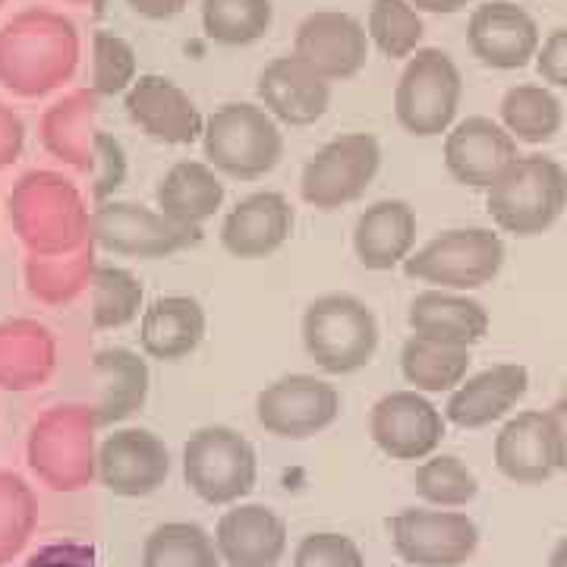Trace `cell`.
<instances>
[{"label":"cell","instance_id":"obj_36","mask_svg":"<svg viewBox=\"0 0 567 567\" xmlns=\"http://www.w3.org/2000/svg\"><path fill=\"white\" fill-rule=\"evenodd\" d=\"M369 41L391 58L404 61L420 51L423 41V17L410 0H372L369 3V20H365Z\"/></svg>","mask_w":567,"mask_h":567},{"label":"cell","instance_id":"obj_33","mask_svg":"<svg viewBox=\"0 0 567 567\" xmlns=\"http://www.w3.org/2000/svg\"><path fill=\"white\" fill-rule=\"evenodd\" d=\"M561 123H565L561 102L546 85H514L502 99V126L517 142L539 145L555 140L561 133Z\"/></svg>","mask_w":567,"mask_h":567},{"label":"cell","instance_id":"obj_9","mask_svg":"<svg viewBox=\"0 0 567 567\" xmlns=\"http://www.w3.org/2000/svg\"><path fill=\"white\" fill-rule=\"evenodd\" d=\"M95 416L85 406H54L32 425L29 464L44 486L54 492H76L99 473L95 454Z\"/></svg>","mask_w":567,"mask_h":567},{"label":"cell","instance_id":"obj_29","mask_svg":"<svg viewBox=\"0 0 567 567\" xmlns=\"http://www.w3.org/2000/svg\"><path fill=\"white\" fill-rule=\"evenodd\" d=\"M155 203L164 218L199 230L224 205V183L208 162H177L158 181Z\"/></svg>","mask_w":567,"mask_h":567},{"label":"cell","instance_id":"obj_7","mask_svg":"<svg viewBox=\"0 0 567 567\" xmlns=\"http://www.w3.org/2000/svg\"><path fill=\"white\" fill-rule=\"evenodd\" d=\"M183 480L208 505H237L259 480L256 447L230 425H203L183 445Z\"/></svg>","mask_w":567,"mask_h":567},{"label":"cell","instance_id":"obj_1","mask_svg":"<svg viewBox=\"0 0 567 567\" xmlns=\"http://www.w3.org/2000/svg\"><path fill=\"white\" fill-rule=\"evenodd\" d=\"M80 32L63 13L22 10L0 29V85L20 99H41L73 80Z\"/></svg>","mask_w":567,"mask_h":567},{"label":"cell","instance_id":"obj_48","mask_svg":"<svg viewBox=\"0 0 567 567\" xmlns=\"http://www.w3.org/2000/svg\"><path fill=\"white\" fill-rule=\"evenodd\" d=\"M551 429H555V451H558V470H567V420L558 416L555 410H548Z\"/></svg>","mask_w":567,"mask_h":567},{"label":"cell","instance_id":"obj_38","mask_svg":"<svg viewBox=\"0 0 567 567\" xmlns=\"http://www.w3.org/2000/svg\"><path fill=\"white\" fill-rule=\"evenodd\" d=\"M92 249L82 246L63 256H35L29 262V287L44 303H63L76 297L85 284H92Z\"/></svg>","mask_w":567,"mask_h":567},{"label":"cell","instance_id":"obj_47","mask_svg":"<svg viewBox=\"0 0 567 567\" xmlns=\"http://www.w3.org/2000/svg\"><path fill=\"white\" fill-rule=\"evenodd\" d=\"M420 13H435V17H451V13H461L466 10L470 0H410Z\"/></svg>","mask_w":567,"mask_h":567},{"label":"cell","instance_id":"obj_22","mask_svg":"<svg viewBox=\"0 0 567 567\" xmlns=\"http://www.w3.org/2000/svg\"><path fill=\"white\" fill-rule=\"evenodd\" d=\"M259 102L278 123L287 126H312L328 114L331 82L316 73L297 54H284L259 73Z\"/></svg>","mask_w":567,"mask_h":567},{"label":"cell","instance_id":"obj_4","mask_svg":"<svg viewBox=\"0 0 567 567\" xmlns=\"http://www.w3.org/2000/svg\"><path fill=\"white\" fill-rule=\"evenodd\" d=\"M10 215L20 230L22 244L35 249V256H63L73 252L89 234V212L82 208L80 193L58 174L35 171L25 174L13 196Z\"/></svg>","mask_w":567,"mask_h":567},{"label":"cell","instance_id":"obj_8","mask_svg":"<svg viewBox=\"0 0 567 567\" xmlns=\"http://www.w3.org/2000/svg\"><path fill=\"white\" fill-rule=\"evenodd\" d=\"M461 99L464 80L451 54L442 48H420L413 58H406L394 89V117L410 136L432 140L454 126Z\"/></svg>","mask_w":567,"mask_h":567},{"label":"cell","instance_id":"obj_35","mask_svg":"<svg viewBox=\"0 0 567 567\" xmlns=\"http://www.w3.org/2000/svg\"><path fill=\"white\" fill-rule=\"evenodd\" d=\"M271 0H203V32L224 48H246L268 35Z\"/></svg>","mask_w":567,"mask_h":567},{"label":"cell","instance_id":"obj_42","mask_svg":"<svg viewBox=\"0 0 567 567\" xmlns=\"http://www.w3.org/2000/svg\"><path fill=\"white\" fill-rule=\"evenodd\" d=\"M293 567H365V558L350 536L309 533L293 551Z\"/></svg>","mask_w":567,"mask_h":567},{"label":"cell","instance_id":"obj_51","mask_svg":"<svg viewBox=\"0 0 567 567\" xmlns=\"http://www.w3.org/2000/svg\"><path fill=\"white\" fill-rule=\"evenodd\" d=\"M70 3H92V0H70Z\"/></svg>","mask_w":567,"mask_h":567},{"label":"cell","instance_id":"obj_25","mask_svg":"<svg viewBox=\"0 0 567 567\" xmlns=\"http://www.w3.org/2000/svg\"><path fill=\"white\" fill-rule=\"evenodd\" d=\"M495 464L511 483L520 486H539L558 470V451H555V429L551 416L539 410L517 413L507 420L495 439Z\"/></svg>","mask_w":567,"mask_h":567},{"label":"cell","instance_id":"obj_19","mask_svg":"<svg viewBox=\"0 0 567 567\" xmlns=\"http://www.w3.org/2000/svg\"><path fill=\"white\" fill-rule=\"evenodd\" d=\"M466 44L492 70H524L539 54V25L511 0H488L470 13Z\"/></svg>","mask_w":567,"mask_h":567},{"label":"cell","instance_id":"obj_43","mask_svg":"<svg viewBox=\"0 0 567 567\" xmlns=\"http://www.w3.org/2000/svg\"><path fill=\"white\" fill-rule=\"evenodd\" d=\"M536 70H539V76H543L548 85L567 89V25L565 29H555V32L539 44Z\"/></svg>","mask_w":567,"mask_h":567},{"label":"cell","instance_id":"obj_30","mask_svg":"<svg viewBox=\"0 0 567 567\" xmlns=\"http://www.w3.org/2000/svg\"><path fill=\"white\" fill-rule=\"evenodd\" d=\"M95 372L102 379V401L92 406L99 425H114L133 416L148 391V369L136 353L123 347H107L95 353Z\"/></svg>","mask_w":567,"mask_h":567},{"label":"cell","instance_id":"obj_40","mask_svg":"<svg viewBox=\"0 0 567 567\" xmlns=\"http://www.w3.org/2000/svg\"><path fill=\"white\" fill-rule=\"evenodd\" d=\"M35 529V495L17 473L0 470V565L20 555Z\"/></svg>","mask_w":567,"mask_h":567},{"label":"cell","instance_id":"obj_2","mask_svg":"<svg viewBox=\"0 0 567 567\" xmlns=\"http://www.w3.org/2000/svg\"><path fill=\"white\" fill-rule=\"evenodd\" d=\"M203 152L205 162L224 177L259 181L284 158L281 123L259 104H221L205 117Z\"/></svg>","mask_w":567,"mask_h":567},{"label":"cell","instance_id":"obj_39","mask_svg":"<svg viewBox=\"0 0 567 567\" xmlns=\"http://www.w3.org/2000/svg\"><path fill=\"white\" fill-rule=\"evenodd\" d=\"M142 303L140 281L114 265H95L92 271V322L95 328H123L136 319Z\"/></svg>","mask_w":567,"mask_h":567},{"label":"cell","instance_id":"obj_10","mask_svg":"<svg viewBox=\"0 0 567 567\" xmlns=\"http://www.w3.org/2000/svg\"><path fill=\"white\" fill-rule=\"evenodd\" d=\"M505 265V240L488 227H457L432 237L423 249L410 252L406 278L432 284L439 290H480L498 278Z\"/></svg>","mask_w":567,"mask_h":567},{"label":"cell","instance_id":"obj_28","mask_svg":"<svg viewBox=\"0 0 567 567\" xmlns=\"http://www.w3.org/2000/svg\"><path fill=\"white\" fill-rule=\"evenodd\" d=\"M205 309L196 297H158L142 312L140 344L152 360H186L205 338Z\"/></svg>","mask_w":567,"mask_h":567},{"label":"cell","instance_id":"obj_3","mask_svg":"<svg viewBox=\"0 0 567 567\" xmlns=\"http://www.w3.org/2000/svg\"><path fill=\"white\" fill-rule=\"evenodd\" d=\"M492 221L514 237H536L567 208V171L546 155H520L486 189Z\"/></svg>","mask_w":567,"mask_h":567},{"label":"cell","instance_id":"obj_14","mask_svg":"<svg viewBox=\"0 0 567 567\" xmlns=\"http://www.w3.org/2000/svg\"><path fill=\"white\" fill-rule=\"evenodd\" d=\"M89 240L117 256L162 259L183 246L196 244L199 230L181 227L162 212L133 203H102L89 218Z\"/></svg>","mask_w":567,"mask_h":567},{"label":"cell","instance_id":"obj_52","mask_svg":"<svg viewBox=\"0 0 567 567\" xmlns=\"http://www.w3.org/2000/svg\"><path fill=\"white\" fill-rule=\"evenodd\" d=\"M0 7H3V0H0Z\"/></svg>","mask_w":567,"mask_h":567},{"label":"cell","instance_id":"obj_13","mask_svg":"<svg viewBox=\"0 0 567 567\" xmlns=\"http://www.w3.org/2000/svg\"><path fill=\"white\" fill-rule=\"evenodd\" d=\"M341 416V391L306 372L281 375L256 398V420L268 435L303 442Z\"/></svg>","mask_w":567,"mask_h":567},{"label":"cell","instance_id":"obj_45","mask_svg":"<svg viewBox=\"0 0 567 567\" xmlns=\"http://www.w3.org/2000/svg\"><path fill=\"white\" fill-rule=\"evenodd\" d=\"M22 140H25L22 121L13 114V107L0 102V167H7V164L20 158Z\"/></svg>","mask_w":567,"mask_h":567},{"label":"cell","instance_id":"obj_24","mask_svg":"<svg viewBox=\"0 0 567 567\" xmlns=\"http://www.w3.org/2000/svg\"><path fill=\"white\" fill-rule=\"evenodd\" d=\"M529 388L527 365L502 363L488 365L483 372L464 379L451 391L445 406L447 423L461 429H486L507 416L514 406L524 401Z\"/></svg>","mask_w":567,"mask_h":567},{"label":"cell","instance_id":"obj_16","mask_svg":"<svg viewBox=\"0 0 567 567\" xmlns=\"http://www.w3.org/2000/svg\"><path fill=\"white\" fill-rule=\"evenodd\" d=\"M293 54L328 82L350 80L369 61V32L344 10H316L297 25Z\"/></svg>","mask_w":567,"mask_h":567},{"label":"cell","instance_id":"obj_21","mask_svg":"<svg viewBox=\"0 0 567 567\" xmlns=\"http://www.w3.org/2000/svg\"><path fill=\"white\" fill-rule=\"evenodd\" d=\"M297 224V212L284 193H252L227 212L221 224V246L240 262L268 259L281 249Z\"/></svg>","mask_w":567,"mask_h":567},{"label":"cell","instance_id":"obj_5","mask_svg":"<svg viewBox=\"0 0 567 567\" xmlns=\"http://www.w3.org/2000/svg\"><path fill=\"white\" fill-rule=\"evenodd\" d=\"M303 347L328 375L360 372L379 350V319L353 293H324L306 306Z\"/></svg>","mask_w":567,"mask_h":567},{"label":"cell","instance_id":"obj_34","mask_svg":"<svg viewBox=\"0 0 567 567\" xmlns=\"http://www.w3.org/2000/svg\"><path fill=\"white\" fill-rule=\"evenodd\" d=\"M142 567H221V555L199 524L174 520L145 536Z\"/></svg>","mask_w":567,"mask_h":567},{"label":"cell","instance_id":"obj_49","mask_svg":"<svg viewBox=\"0 0 567 567\" xmlns=\"http://www.w3.org/2000/svg\"><path fill=\"white\" fill-rule=\"evenodd\" d=\"M548 567H567V536L555 546L551 558H548Z\"/></svg>","mask_w":567,"mask_h":567},{"label":"cell","instance_id":"obj_6","mask_svg":"<svg viewBox=\"0 0 567 567\" xmlns=\"http://www.w3.org/2000/svg\"><path fill=\"white\" fill-rule=\"evenodd\" d=\"M95 117H99V95L92 89H80L44 111L41 142L54 158L80 171H92L99 183L95 199L104 203V196L123 177V152L117 142L95 126Z\"/></svg>","mask_w":567,"mask_h":567},{"label":"cell","instance_id":"obj_27","mask_svg":"<svg viewBox=\"0 0 567 567\" xmlns=\"http://www.w3.org/2000/svg\"><path fill=\"white\" fill-rule=\"evenodd\" d=\"M416 246V212L404 199L369 205L353 227V252L369 271H391L410 259Z\"/></svg>","mask_w":567,"mask_h":567},{"label":"cell","instance_id":"obj_44","mask_svg":"<svg viewBox=\"0 0 567 567\" xmlns=\"http://www.w3.org/2000/svg\"><path fill=\"white\" fill-rule=\"evenodd\" d=\"M25 567H95V548L82 543H58L39 548Z\"/></svg>","mask_w":567,"mask_h":567},{"label":"cell","instance_id":"obj_53","mask_svg":"<svg viewBox=\"0 0 567 567\" xmlns=\"http://www.w3.org/2000/svg\"><path fill=\"white\" fill-rule=\"evenodd\" d=\"M565 171H567V167H565Z\"/></svg>","mask_w":567,"mask_h":567},{"label":"cell","instance_id":"obj_46","mask_svg":"<svg viewBox=\"0 0 567 567\" xmlns=\"http://www.w3.org/2000/svg\"><path fill=\"white\" fill-rule=\"evenodd\" d=\"M130 10L142 17V20L162 22V20H174L181 17L183 10L189 7V0H126Z\"/></svg>","mask_w":567,"mask_h":567},{"label":"cell","instance_id":"obj_23","mask_svg":"<svg viewBox=\"0 0 567 567\" xmlns=\"http://www.w3.org/2000/svg\"><path fill=\"white\" fill-rule=\"evenodd\" d=\"M215 546L230 567H278L287 551V524L265 505H230L215 527Z\"/></svg>","mask_w":567,"mask_h":567},{"label":"cell","instance_id":"obj_12","mask_svg":"<svg viewBox=\"0 0 567 567\" xmlns=\"http://www.w3.org/2000/svg\"><path fill=\"white\" fill-rule=\"evenodd\" d=\"M388 533L398 558L413 567H461L480 546L476 524L451 507H406L388 520Z\"/></svg>","mask_w":567,"mask_h":567},{"label":"cell","instance_id":"obj_31","mask_svg":"<svg viewBox=\"0 0 567 567\" xmlns=\"http://www.w3.org/2000/svg\"><path fill=\"white\" fill-rule=\"evenodd\" d=\"M54 369V338L35 322L0 324V388L25 391Z\"/></svg>","mask_w":567,"mask_h":567},{"label":"cell","instance_id":"obj_15","mask_svg":"<svg viewBox=\"0 0 567 567\" xmlns=\"http://www.w3.org/2000/svg\"><path fill=\"white\" fill-rule=\"evenodd\" d=\"M445 413L423 391H391L369 413V435L391 461H425L445 439Z\"/></svg>","mask_w":567,"mask_h":567},{"label":"cell","instance_id":"obj_17","mask_svg":"<svg viewBox=\"0 0 567 567\" xmlns=\"http://www.w3.org/2000/svg\"><path fill=\"white\" fill-rule=\"evenodd\" d=\"M123 107L142 136L164 145H193L203 140L205 117L181 85L158 73H145L123 95Z\"/></svg>","mask_w":567,"mask_h":567},{"label":"cell","instance_id":"obj_26","mask_svg":"<svg viewBox=\"0 0 567 567\" xmlns=\"http://www.w3.org/2000/svg\"><path fill=\"white\" fill-rule=\"evenodd\" d=\"M410 331L451 347L480 344L488 334V312L486 306L457 290H439L429 287L423 293L413 297L410 312H406Z\"/></svg>","mask_w":567,"mask_h":567},{"label":"cell","instance_id":"obj_50","mask_svg":"<svg viewBox=\"0 0 567 567\" xmlns=\"http://www.w3.org/2000/svg\"><path fill=\"white\" fill-rule=\"evenodd\" d=\"M551 410H555L558 416H565L567 420V382H565V388H561V398L555 401V406H551Z\"/></svg>","mask_w":567,"mask_h":567},{"label":"cell","instance_id":"obj_32","mask_svg":"<svg viewBox=\"0 0 567 567\" xmlns=\"http://www.w3.org/2000/svg\"><path fill=\"white\" fill-rule=\"evenodd\" d=\"M466 369H470L466 347L439 344L420 334H410L401 350V372H404L406 385H413V391H423V394L454 391L466 379Z\"/></svg>","mask_w":567,"mask_h":567},{"label":"cell","instance_id":"obj_20","mask_svg":"<svg viewBox=\"0 0 567 567\" xmlns=\"http://www.w3.org/2000/svg\"><path fill=\"white\" fill-rule=\"evenodd\" d=\"M517 158V140L492 117H466L447 130L445 167L461 186L488 189Z\"/></svg>","mask_w":567,"mask_h":567},{"label":"cell","instance_id":"obj_37","mask_svg":"<svg viewBox=\"0 0 567 567\" xmlns=\"http://www.w3.org/2000/svg\"><path fill=\"white\" fill-rule=\"evenodd\" d=\"M413 488L432 507H464L476 498L480 480L470 466L454 454L425 457L413 473Z\"/></svg>","mask_w":567,"mask_h":567},{"label":"cell","instance_id":"obj_41","mask_svg":"<svg viewBox=\"0 0 567 567\" xmlns=\"http://www.w3.org/2000/svg\"><path fill=\"white\" fill-rule=\"evenodd\" d=\"M136 76V51L133 44L114 32H95L92 39V92L99 99L126 95Z\"/></svg>","mask_w":567,"mask_h":567},{"label":"cell","instance_id":"obj_18","mask_svg":"<svg viewBox=\"0 0 567 567\" xmlns=\"http://www.w3.org/2000/svg\"><path fill=\"white\" fill-rule=\"evenodd\" d=\"M171 473L167 445L148 429H117L99 447V480L121 498H145L164 486Z\"/></svg>","mask_w":567,"mask_h":567},{"label":"cell","instance_id":"obj_11","mask_svg":"<svg viewBox=\"0 0 567 567\" xmlns=\"http://www.w3.org/2000/svg\"><path fill=\"white\" fill-rule=\"evenodd\" d=\"M382 145L372 133H344L324 142L306 162L300 177V196L319 212H338L360 203L365 189L379 177Z\"/></svg>","mask_w":567,"mask_h":567}]
</instances>
